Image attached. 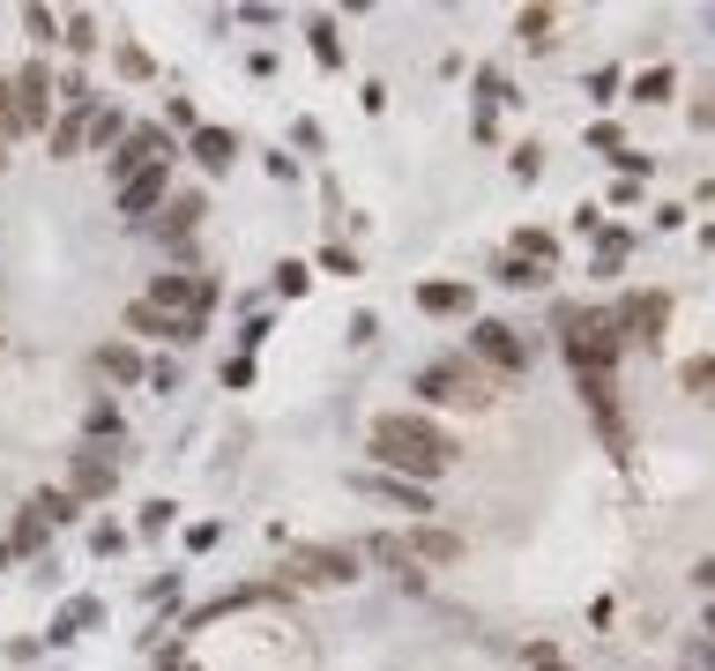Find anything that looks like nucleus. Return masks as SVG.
<instances>
[{"instance_id":"obj_1","label":"nucleus","mask_w":715,"mask_h":671,"mask_svg":"<svg viewBox=\"0 0 715 671\" xmlns=\"http://www.w3.org/2000/svg\"><path fill=\"white\" fill-rule=\"evenodd\" d=\"M463 447L447 441L433 418H418V411H388V418H373V463L380 471H403V477H440L447 463H455Z\"/></svg>"},{"instance_id":"obj_2","label":"nucleus","mask_w":715,"mask_h":671,"mask_svg":"<svg viewBox=\"0 0 715 671\" xmlns=\"http://www.w3.org/2000/svg\"><path fill=\"white\" fill-rule=\"evenodd\" d=\"M418 396H425V403H463V411H485V403H493V381H485V366H469V358H433V366L418 373Z\"/></svg>"},{"instance_id":"obj_3","label":"nucleus","mask_w":715,"mask_h":671,"mask_svg":"<svg viewBox=\"0 0 715 671\" xmlns=\"http://www.w3.org/2000/svg\"><path fill=\"white\" fill-rule=\"evenodd\" d=\"M52 90H60V82H52V68H46V60H30V68L16 75L8 90H0V112H8V127H16V135L46 127V120H52Z\"/></svg>"},{"instance_id":"obj_4","label":"nucleus","mask_w":715,"mask_h":671,"mask_svg":"<svg viewBox=\"0 0 715 671\" xmlns=\"http://www.w3.org/2000/svg\"><path fill=\"white\" fill-rule=\"evenodd\" d=\"M284 574H291V582H306V590H344V582H358V552H336V545H298Z\"/></svg>"},{"instance_id":"obj_5","label":"nucleus","mask_w":715,"mask_h":671,"mask_svg":"<svg viewBox=\"0 0 715 671\" xmlns=\"http://www.w3.org/2000/svg\"><path fill=\"white\" fill-rule=\"evenodd\" d=\"M165 149H172V135H165V127H135V135H120V149L105 157L112 187H127V179L149 172V165H165Z\"/></svg>"},{"instance_id":"obj_6","label":"nucleus","mask_w":715,"mask_h":671,"mask_svg":"<svg viewBox=\"0 0 715 671\" xmlns=\"http://www.w3.org/2000/svg\"><path fill=\"white\" fill-rule=\"evenodd\" d=\"M618 336H634V344H664V322H671V298L664 292H634V298H618Z\"/></svg>"},{"instance_id":"obj_7","label":"nucleus","mask_w":715,"mask_h":671,"mask_svg":"<svg viewBox=\"0 0 715 671\" xmlns=\"http://www.w3.org/2000/svg\"><path fill=\"white\" fill-rule=\"evenodd\" d=\"M68 485L75 493H112L120 485V447H75V463H68Z\"/></svg>"},{"instance_id":"obj_8","label":"nucleus","mask_w":715,"mask_h":671,"mask_svg":"<svg viewBox=\"0 0 715 671\" xmlns=\"http://www.w3.org/2000/svg\"><path fill=\"white\" fill-rule=\"evenodd\" d=\"M469 351H477L485 366H499V373H522V366H529V351H522V336H515L507 322H477V328H469Z\"/></svg>"},{"instance_id":"obj_9","label":"nucleus","mask_w":715,"mask_h":671,"mask_svg":"<svg viewBox=\"0 0 715 671\" xmlns=\"http://www.w3.org/2000/svg\"><path fill=\"white\" fill-rule=\"evenodd\" d=\"M165 201H172V172H165V165H149V172H135L120 187V217H157Z\"/></svg>"},{"instance_id":"obj_10","label":"nucleus","mask_w":715,"mask_h":671,"mask_svg":"<svg viewBox=\"0 0 715 671\" xmlns=\"http://www.w3.org/2000/svg\"><path fill=\"white\" fill-rule=\"evenodd\" d=\"M358 493L388 500V507H410V515H425V507H433V493H425L418 477H388V471H366V477H358Z\"/></svg>"},{"instance_id":"obj_11","label":"nucleus","mask_w":715,"mask_h":671,"mask_svg":"<svg viewBox=\"0 0 715 671\" xmlns=\"http://www.w3.org/2000/svg\"><path fill=\"white\" fill-rule=\"evenodd\" d=\"M403 545L418 552V560H433V568H455V560H463V537H455V530H433V522H418V530H410V537H403Z\"/></svg>"},{"instance_id":"obj_12","label":"nucleus","mask_w":715,"mask_h":671,"mask_svg":"<svg viewBox=\"0 0 715 671\" xmlns=\"http://www.w3.org/2000/svg\"><path fill=\"white\" fill-rule=\"evenodd\" d=\"M201 209H209L201 195H172V201H165V239H172V247H179V239H187V231L201 224Z\"/></svg>"},{"instance_id":"obj_13","label":"nucleus","mask_w":715,"mask_h":671,"mask_svg":"<svg viewBox=\"0 0 715 671\" xmlns=\"http://www.w3.org/2000/svg\"><path fill=\"white\" fill-rule=\"evenodd\" d=\"M195 157H201V165H209V172H224V165L239 157V142H231L224 127H201V135H195Z\"/></svg>"},{"instance_id":"obj_14","label":"nucleus","mask_w":715,"mask_h":671,"mask_svg":"<svg viewBox=\"0 0 715 671\" xmlns=\"http://www.w3.org/2000/svg\"><path fill=\"white\" fill-rule=\"evenodd\" d=\"M98 373H105V381H120V388H127V381H142V358H135V351H127V344H105V351H98Z\"/></svg>"},{"instance_id":"obj_15","label":"nucleus","mask_w":715,"mask_h":671,"mask_svg":"<svg viewBox=\"0 0 715 671\" xmlns=\"http://www.w3.org/2000/svg\"><path fill=\"white\" fill-rule=\"evenodd\" d=\"M515 30L529 38V46H552V38H559V16H552V8H522Z\"/></svg>"},{"instance_id":"obj_16","label":"nucleus","mask_w":715,"mask_h":671,"mask_svg":"<svg viewBox=\"0 0 715 671\" xmlns=\"http://www.w3.org/2000/svg\"><path fill=\"white\" fill-rule=\"evenodd\" d=\"M82 142H90V112H68V120L52 127V157H75Z\"/></svg>"},{"instance_id":"obj_17","label":"nucleus","mask_w":715,"mask_h":671,"mask_svg":"<svg viewBox=\"0 0 715 671\" xmlns=\"http://www.w3.org/2000/svg\"><path fill=\"white\" fill-rule=\"evenodd\" d=\"M418 306H425V314H463V306H469V292H463V284H425V292H418Z\"/></svg>"},{"instance_id":"obj_18","label":"nucleus","mask_w":715,"mask_h":671,"mask_svg":"<svg viewBox=\"0 0 715 671\" xmlns=\"http://www.w3.org/2000/svg\"><path fill=\"white\" fill-rule=\"evenodd\" d=\"M678 381H686V396H715V351L686 358V366H678Z\"/></svg>"},{"instance_id":"obj_19","label":"nucleus","mask_w":715,"mask_h":671,"mask_svg":"<svg viewBox=\"0 0 715 671\" xmlns=\"http://www.w3.org/2000/svg\"><path fill=\"white\" fill-rule=\"evenodd\" d=\"M515 254L544 269V262H559V239H552V231H522V239H515Z\"/></svg>"},{"instance_id":"obj_20","label":"nucleus","mask_w":715,"mask_h":671,"mask_svg":"<svg viewBox=\"0 0 715 671\" xmlns=\"http://www.w3.org/2000/svg\"><path fill=\"white\" fill-rule=\"evenodd\" d=\"M98 620V596H75L68 612H60V626H52V634H60V642H68V634H82V626Z\"/></svg>"},{"instance_id":"obj_21","label":"nucleus","mask_w":715,"mask_h":671,"mask_svg":"<svg viewBox=\"0 0 715 671\" xmlns=\"http://www.w3.org/2000/svg\"><path fill=\"white\" fill-rule=\"evenodd\" d=\"M499 284L529 292V284H544V269H537V262H522V254H507V262H499Z\"/></svg>"},{"instance_id":"obj_22","label":"nucleus","mask_w":715,"mask_h":671,"mask_svg":"<svg viewBox=\"0 0 715 671\" xmlns=\"http://www.w3.org/2000/svg\"><path fill=\"white\" fill-rule=\"evenodd\" d=\"M90 142L112 157V149H120V112H90Z\"/></svg>"},{"instance_id":"obj_23","label":"nucleus","mask_w":715,"mask_h":671,"mask_svg":"<svg viewBox=\"0 0 715 671\" xmlns=\"http://www.w3.org/2000/svg\"><path fill=\"white\" fill-rule=\"evenodd\" d=\"M634 98H642V105L671 98V68H648V75H634Z\"/></svg>"},{"instance_id":"obj_24","label":"nucleus","mask_w":715,"mask_h":671,"mask_svg":"<svg viewBox=\"0 0 715 671\" xmlns=\"http://www.w3.org/2000/svg\"><path fill=\"white\" fill-rule=\"evenodd\" d=\"M46 530H52V522L38 515V500H30V507H23V522H16V545H38V537H46Z\"/></svg>"},{"instance_id":"obj_25","label":"nucleus","mask_w":715,"mask_h":671,"mask_svg":"<svg viewBox=\"0 0 715 671\" xmlns=\"http://www.w3.org/2000/svg\"><path fill=\"white\" fill-rule=\"evenodd\" d=\"M314 52H321L328 68H336V60H344V46H336V23H328V16H321V23H314Z\"/></svg>"},{"instance_id":"obj_26","label":"nucleus","mask_w":715,"mask_h":671,"mask_svg":"<svg viewBox=\"0 0 715 671\" xmlns=\"http://www.w3.org/2000/svg\"><path fill=\"white\" fill-rule=\"evenodd\" d=\"M157 530H172V500H149L142 507V537H157Z\"/></svg>"},{"instance_id":"obj_27","label":"nucleus","mask_w":715,"mask_h":671,"mask_svg":"<svg viewBox=\"0 0 715 671\" xmlns=\"http://www.w3.org/2000/svg\"><path fill=\"white\" fill-rule=\"evenodd\" d=\"M68 46L90 52V46H98V23H90V16H75V23H68Z\"/></svg>"},{"instance_id":"obj_28","label":"nucleus","mask_w":715,"mask_h":671,"mask_svg":"<svg viewBox=\"0 0 715 671\" xmlns=\"http://www.w3.org/2000/svg\"><path fill=\"white\" fill-rule=\"evenodd\" d=\"M23 23H30V38H60V23H52V8H30Z\"/></svg>"},{"instance_id":"obj_29","label":"nucleus","mask_w":715,"mask_h":671,"mask_svg":"<svg viewBox=\"0 0 715 671\" xmlns=\"http://www.w3.org/2000/svg\"><path fill=\"white\" fill-rule=\"evenodd\" d=\"M686 671H715V642H693V657H686Z\"/></svg>"},{"instance_id":"obj_30","label":"nucleus","mask_w":715,"mask_h":671,"mask_svg":"<svg viewBox=\"0 0 715 671\" xmlns=\"http://www.w3.org/2000/svg\"><path fill=\"white\" fill-rule=\"evenodd\" d=\"M693 582H701V590L715 596V560H701V568H693Z\"/></svg>"},{"instance_id":"obj_31","label":"nucleus","mask_w":715,"mask_h":671,"mask_svg":"<svg viewBox=\"0 0 715 671\" xmlns=\"http://www.w3.org/2000/svg\"><path fill=\"white\" fill-rule=\"evenodd\" d=\"M529 657H537V671H567L559 657H552V649H529Z\"/></svg>"},{"instance_id":"obj_32","label":"nucleus","mask_w":715,"mask_h":671,"mask_svg":"<svg viewBox=\"0 0 715 671\" xmlns=\"http://www.w3.org/2000/svg\"><path fill=\"white\" fill-rule=\"evenodd\" d=\"M8 142H16V127H8V112H0V165H8Z\"/></svg>"},{"instance_id":"obj_33","label":"nucleus","mask_w":715,"mask_h":671,"mask_svg":"<svg viewBox=\"0 0 715 671\" xmlns=\"http://www.w3.org/2000/svg\"><path fill=\"white\" fill-rule=\"evenodd\" d=\"M8 552H16V545H0V568H8Z\"/></svg>"},{"instance_id":"obj_34","label":"nucleus","mask_w":715,"mask_h":671,"mask_svg":"<svg viewBox=\"0 0 715 671\" xmlns=\"http://www.w3.org/2000/svg\"><path fill=\"white\" fill-rule=\"evenodd\" d=\"M708 634H715V604H708Z\"/></svg>"}]
</instances>
